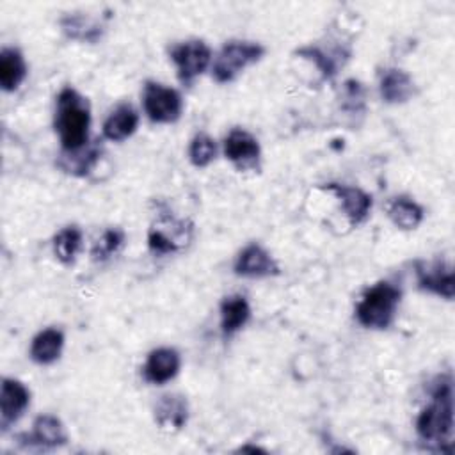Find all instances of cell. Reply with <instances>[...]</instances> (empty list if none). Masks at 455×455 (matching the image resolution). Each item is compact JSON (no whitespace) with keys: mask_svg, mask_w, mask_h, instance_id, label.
Wrapping results in <instances>:
<instances>
[{"mask_svg":"<svg viewBox=\"0 0 455 455\" xmlns=\"http://www.w3.org/2000/svg\"><path fill=\"white\" fill-rule=\"evenodd\" d=\"M55 132L66 153L78 151L87 144L91 108L87 100L73 87H64L55 101Z\"/></svg>","mask_w":455,"mask_h":455,"instance_id":"cell-1","label":"cell"},{"mask_svg":"<svg viewBox=\"0 0 455 455\" xmlns=\"http://www.w3.org/2000/svg\"><path fill=\"white\" fill-rule=\"evenodd\" d=\"M416 432L427 443H451L453 432V400L450 379H439L432 389V403L425 407L416 419Z\"/></svg>","mask_w":455,"mask_h":455,"instance_id":"cell-2","label":"cell"},{"mask_svg":"<svg viewBox=\"0 0 455 455\" xmlns=\"http://www.w3.org/2000/svg\"><path fill=\"white\" fill-rule=\"evenodd\" d=\"M400 290L387 283L380 281L371 286L355 307V318L363 327L368 329H386L391 325L400 304Z\"/></svg>","mask_w":455,"mask_h":455,"instance_id":"cell-3","label":"cell"},{"mask_svg":"<svg viewBox=\"0 0 455 455\" xmlns=\"http://www.w3.org/2000/svg\"><path fill=\"white\" fill-rule=\"evenodd\" d=\"M265 53V48L258 43L249 41H229L217 53L212 68L215 82L226 84L236 78V75L245 69L249 64L259 60Z\"/></svg>","mask_w":455,"mask_h":455,"instance_id":"cell-4","label":"cell"},{"mask_svg":"<svg viewBox=\"0 0 455 455\" xmlns=\"http://www.w3.org/2000/svg\"><path fill=\"white\" fill-rule=\"evenodd\" d=\"M142 103L144 112L153 123H174L180 119L183 110L180 92L156 82H146Z\"/></svg>","mask_w":455,"mask_h":455,"instance_id":"cell-5","label":"cell"},{"mask_svg":"<svg viewBox=\"0 0 455 455\" xmlns=\"http://www.w3.org/2000/svg\"><path fill=\"white\" fill-rule=\"evenodd\" d=\"M171 60L176 66L178 78L181 84L190 85L210 64L212 50L201 39L178 43L171 48Z\"/></svg>","mask_w":455,"mask_h":455,"instance_id":"cell-6","label":"cell"},{"mask_svg":"<svg viewBox=\"0 0 455 455\" xmlns=\"http://www.w3.org/2000/svg\"><path fill=\"white\" fill-rule=\"evenodd\" d=\"M259 153L258 140L245 130L235 128L224 140V155L238 169L254 167L259 160Z\"/></svg>","mask_w":455,"mask_h":455,"instance_id":"cell-7","label":"cell"},{"mask_svg":"<svg viewBox=\"0 0 455 455\" xmlns=\"http://www.w3.org/2000/svg\"><path fill=\"white\" fill-rule=\"evenodd\" d=\"M180 366H181L180 354L174 348L160 347L149 352L142 366V375L151 384H165L178 375Z\"/></svg>","mask_w":455,"mask_h":455,"instance_id":"cell-8","label":"cell"},{"mask_svg":"<svg viewBox=\"0 0 455 455\" xmlns=\"http://www.w3.org/2000/svg\"><path fill=\"white\" fill-rule=\"evenodd\" d=\"M235 274L243 277H268L279 274V267L261 245L251 243L238 254Z\"/></svg>","mask_w":455,"mask_h":455,"instance_id":"cell-9","label":"cell"},{"mask_svg":"<svg viewBox=\"0 0 455 455\" xmlns=\"http://www.w3.org/2000/svg\"><path fill=\"white\" fill-rule=\"evenodd\" d=\"M418 274V284L421 290H427L430 293H435L446 300L453 299V270L450 265L444 263H432V265H421L416 267Z\"/></svg>","mask_w":455,"mask_h":455,"instance_id":"cell-10","label":"cell"},{"mask_svg":"<svg viewBox=\"0 0 455 455\" xmlns=\"http://www.w3.org/2000/svg\"><path fill=\"white\" fill-rule=\"evenodd\" d=\"M30 393L28 389L16 379H4L0 389V412H2V427L7 428L14 423L28 407Z\"/></svg>","mask_w":455,"mask_h":455,"instance_id":"cell-11","label":"cell"},{"mask_svg":"<svg viewBox=\"0 0 455 455\" xmlns=\"http://www.w3.org/2000/svg\"><path fill=\"white\" fill-rule=\"evenodd\" d=\"M27 441L39 448H59L66 444L68 435L62 421L57 416L41 414L34 419L32 432L27 435Z\"/></svg>","mask_w":455,"mask_h":455,"instance_id":"cell-12","label":"cell"},{"mask_svg":"<svg viewBox=\"0 0 455 455\" xmlns=\"http://www.w3.org/2000/svg\"><path fill=\"white\" fill-rule=\"evenodd\" d=\"M325 190H331L336 194V197H339L343 210L347 213V217L350 219L352 224H359L366 219V215L370 213L371 208V197L363 192L361 188L355 187H348V185H338V183H329L325 187Z\"/></svg>","mask_w":455,"mask_h":455,"instance_id":"cell-13","label":"cell"},{"mask_svg":"<svg viewBox=\"0 0 455 455\" xmlns=\"http://www.w3.org/2000/svg\"><path fill=\"white\" fill-rule=\"evenodd\" d=\"M188 418L187 400L180 395H165L155 407V421L167 432L181 430Z\"/></svg>","mask_w":455,"mask_h":455,"instance_id":"cell-14","label":"cell"},{"mask_svg":"<svg viewBox=\"0 0 455 455\" xmlns=\"http://www.w3.org/2000/svg\"><path fill=\"white\" fill-rule=\"evenodd\" d=\"M379 89L386 103H405L414 94V84L411 76L396 68H389L380 75Z\"/></svg>","mask_w":455,"mask_h":455,"instance_id":"cell-15","label":"cell"},{"mask_svg":"<svg viewBox=\"0 0 455 455\" xmlns=\"http://www.w3.org/2000/svg\"><path fill=\"white\" fill-rule=\"evenodd\" d=\"M64 347V334L55 327L37 332L30 343V359L37 364H52Z\"/></svg>","mask_w":455,"mask_h":455,"instance_id":"cell-16","label":"cell"},{"mask_svg":"<svg viewBox=\"0 0 455 455\" xmlns=\"http://www.w3.org/2000/svg\"><path fill=\"white\" fill-rule=\"evenodd\" d=\"M139 124V114L132 105H119L103 123V137L114 142H121L133 135Z\"/></svg>","mask_w":455,"mask_h":455,"instance_id":"cell-17","label":"cell"},{"mask_svg":"<svg viewBox=\"0 0 455 455\" xmlns=\"http://www.w3.org/2000/svg\"><path fill=\"white\" fill-rule=\"evenodd\" d=\"M251 316V307L245 297L231 295L220 302V329L224 336H231L240 331Z\"/></svg>","mask_w":455,"mask_h":455,"instance_id":"cell-18","label":"cell"},{"mask_svg":"<svg viewBox=\"0 0 455 455\" xmlns=\"http://www.w3.org/2000/svg\"><path fill=\"white\" fill-rule=\"evenodd\" d=\"M27 64L20 50L16 48H4L0 52V85L4 91L11 92L20 87L25 80Z\"/></svg>","mask_w":455,"mask_h":455,"instance_id":"cell-19","label":"cell"},{"mask_svg":"<svg viewBox=\"0 0 455 455\" xmlns=\"http://www.w3.org/2000/svg\"><path fill=\"white\" fill-rule=\"evenodd\" d=\"M387 215L400 229H414L423 220V208L407 197H396L387 206Z\"/></svg>","mask_w":455,"mask_h":455,"instance_id":"cell-20","label":"cell"},{"mask_svg":"<svg viewBox=\"0 0 455 455\" xmlns=\"http://www.w3.org/2000/svg\"><path fill=\"white\" fill-rule=\"evenodd\" d=\"M80 247H82V231L76 226H68L60 229L53 238V252L57 259L64 265H69L75 261Z\"/></svg>","mask_w":455,"mask_h":455,"instance_id":"cell-21","label":"cell"},{"mask_svg":"<svg viewBox=\"0 0 455 455\" xmlns=\"http://www.w3.org/2000/svg\"><path fill=\"white\" fill-rule=\"evenodd\" d=\"M62 30L75 39H84V41H96L101 34V28L98 27V23L91 21L85 16L75 14V16H66L60 21Z\"/></svg>","mask_w":455,"mask_h":455,"instance_id":"cell-22","label":"cell"},{"mask_svg":"<svg viewBox=\"0 0 455 455\" xmlns=\"http://www.w3.org/2000/svg\"><path fill=\"white\" fill-rule=\"evenodd\" d=\"M217 155L215 140L206 133H197L188 146V158L196 167H206Z\"/></svg>","mask_w":455,"mask_h":455,"instance_id":"cell-23","label":"cell"},{"mask_svg":"<svg viewBox=\"0 0 455 455\" xmlns=\"http://www.w3.org/2000/svg\"><path fill=\"white\" fill-rule=\"evenodd\" d=\"M183 242L187 243V240L176 235H169V231H165L160 226H153L148 233V247L153 254H158V256L178 251Z\"/></svg>","mask_w":455,"mask_h":455,"instance_id":"cell-24","label":"cell"},{"mask_svg":"<svg viewBox=\"0 0 455 455\" xmlns=\"http://www.w3.org/2000/svg\"><path fill=\"white\" fill-rule=\"evenodd\" d=\"M124 242V233L121 229H107L100 238L98 242L94 243L91 254H92V259L96 261H103L107 258H110L114 252L119 251V247L123 245Z\"/></svg>","mask_w":455,"mask_h":455,"instance_id":"cell-25","label":"cell"},{"mask_svg":"<svg viewBox=\"0 0 455 455\" xmlns=\"http://www.w3.org/2000/svg\"><path fill=\"white\" fill-rule=\"evenodd\" d=\"M240 451H263L261 448H254V446H243L240 448Z\"/></svg>","mask_w":455,"mask_h":455,"instance_id":"cell-26","label":"cell"}]
</instances>
